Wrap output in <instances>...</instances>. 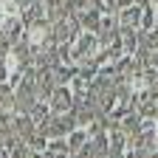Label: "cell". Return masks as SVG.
I'll list each match as a JSON object with an SVG mask.
<instances>
[{"instance_id":"obj_1","label":"cell","mask_w":158,"mask_h":158,"mask_svg":"<svg viewBox=\"0 0 158 158\" xmlns=\"http://www.w3.org/2000/svg\"><path fill=\"white\" fill-rule=\"evenodd\" d=\"M96 54H99V34H93V31H79L73 37L71 48H68V59H71L73 65L90 62Z\"/></svg>"},{"instance_id":"obj_2","label":"cell","mask_w":158,"mask_h":158,"mask_svg":"<svg viewBox=\"0 0 158 158\" xmlns=\"http://www.w3.org/2000/svg\"><path fill=\"white\" fill-rule=\"evenodd\" d=\"M48 110L51 113H56V116H65L71 107H73V93H71V88L68 85H56L54 90H51V96H48Z\"/></svg>"},{"instance_id":"obj_3","label":"cell","mask_w":158,"mask_h":158,"mask_svg":"<svg viewBox=\"0 0 158 158\" xmlns=\"http://www.w3.org/2000/svg\"><path fill=\"white\" fill-rule=\"evenodd\" d=\"M48 37H51V26L45 23V20H34V23L26 28V43L34 48V51H40L45 43H48Z\"/></svg>"},{"instance_id":"obj_4","label":"cell","mask_w":158,"mask_h":158,"mask_svg":"<svg viewBox=\"0 0 158 158\" xmlns=\"http://www.w3.org/2000/svg\"><path fill=\"white\" fill-rule=\"evenodd\" d=\"M116 23L122 26V31H135L138 26H141V3H133V6H124L122 11H118Z\"/></svg>"},{"instance_id":"obj_5","label":"cell","mask_w":158,"mask_h":158,"mask_svg":"<svg viewBox=\"0 0 158 158\" xmlns=\"http://www.w3.org/2000/svg\"><path fill=\"white\" fill-rule=\"evenodd\" d=\"M20 26V6L14 0H0V28L14 31Z\"/></svg>"},{"instance_id":"obj_6","label":"cell","mask_w":158,"mask_h":158,"mask_svg":"<svg viewBox=\"0 0 158 158\" xmlns=\"http://www.w3.org/2000/svg\"><path fill=\"white\" fill-rule=\"evenodd\" d=\"M79 34V23H76V17H62L56 23V28H54V40L59 45H65L68 40H73Z\"/></svg>"},{"instance_id":"obj_7","label":"cell","mask_w":158,"mask_h":158,"mask_svg":"<svg viewBox=\"0 0 158 158\" xmlns=\"http://www.w3.org/2000/svg\"><path fill=\"white\" fill-rule=\"evenodd\" d=\"M65 155H68L65 138H51V141H45V158H65Z\"/></svg>"},{"instance_id":"obj_8","label":"cell","mask_w":158,"mask_h":158,"mask_svg":"<svg viewBox=\"0 0 158 158\" xmlns=\"http://www.w3.org/2000/svg\"><path fill=\"white\" fill-rule=\"evenodd\" d=\"M85 138H88V133H85L82 127L71 130V133H68V141H65V144H68V152H71V150H73V152L82 150V147H85Z\"/></svg>"},{"instance_id":"obj_9","label":"cell","mask_w":158,"mask_h":158,"mask_svg":"<svg viewBox=\"0 0 158 158\" xmlns=\"http://www.w3.org/2000/svg\"><path fill=\"white\" fill-rule=\"evenodd\" d=\"M150 6H158V0H150Z\"/></svg>"},{"instance_id":"obj_10","label":"cell","mask_w":158,"mask_h":158,"mask_svg":"<svg viewBox=\"0 0 158 158\" xmlns=\"http://www.w3.org/2000/svg\"><path fill=\"white\" fill-rule=\"evenodd\" d=\"M155 147H158V130H155Z\"/></svg>"},{"instance_id":"obj_11","label":"cell","mask_w":158,"mask_h":158,"mask_svg":"<svg viewBox=\"0 0 158 158\" xmlns=\"http://www.w3.org/2000/svg\"><path fill=\"white\" fill-rule=\"evenodd\" d=\"M155 51H158V48H155Z\"/></svg>"}]
</instances>
